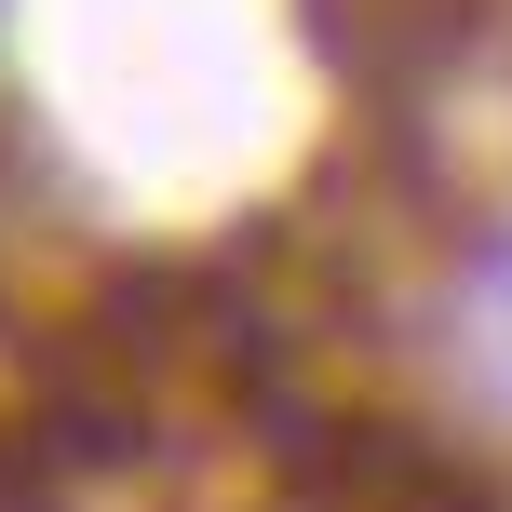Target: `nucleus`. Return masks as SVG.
<instances>
[{"label":"nucleus","mask_w":512,"mask_h":512,"mask_svg":"<svg viewBox=\"0 0 512 512\" xmlns=\"http://www.w3.org/2000/svg\"><path fill=\"white\" fill-rule=\"evenodd\" d=\"M459 351H472V378L512 405V216L472 230V256H459Z\"/></svg>","instance_id":"nucleus-1"}]
</instances>
